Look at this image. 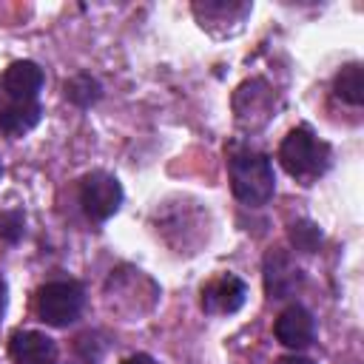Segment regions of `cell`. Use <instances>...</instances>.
<instances>
[{"label":"cell","instance_id":"6da1fadb","mask_svg":"<svg viewBox=\"0 0 364 364\" xmlns=\"http://www.w3.org/2000/svg\"><path fill=\"white\" fill-rule=\"evenodd\" d=\"M228 173H230V191L242 205L259 208L264 205L276 191L273 165L264 154L250 148H230L228 154Z\"/></svg>","mask_w":364,"mask_h":364},{"label":"cell","instance_id":"7a4b0ae2","mask_svg":"<svg viewBox=\"0 0 364 364\" xmlns=\"http://www.w3.org/2000/svg\"><path fill=\"white\" fill-rule=\"evenodd\" d=\"M279 159H282V168L301 179V182H310L316 176H321L330 165V145L324 139H318L310 128H293L282 145H279Z\"/></svg>","mask_w":364,"mask_h":364},{"label":"cell","instance_id":"3957f363","mask_svg":"<svg viewBox=\"0 0 364 364\" xmlns=\"http://www.w3.org/2000/svg\"><path fill=\"white\" fill-rule=\"evenodd\" d=\"M82 301H85V293L77 282L57 279L37 290V316L51 327H65L80 316Z\"/></svg>","mask_w":364,"mask_h":364},{"label":"cell","instance_id":"277c9868","mask_svg":"<svg viewBox=\"0 0 364 364\" xmlns=\"http://www.w3.org/2000/svg\"><path fill=\"white\" fill-rule=\"evenodd\" d=\"M80 205L91 222H105L122 205V185L105 171H91L80 182Z\"/></svg>","mask_w":364,"mask_h":364},{"label":"cell","instance_id":"5b68a950","mask_svg":"<svg viewBox=\"0 0 364 364\" xmlns=\"http://www.w3.org/2000/svg\"><path fill=\"white\" fill-rule=\"evenodd\" d=\"M43 68L31 60H17L6 68L0 80V94L17 102H37L40 88H43Z\"/></svg>","mask_w":364,"mask_h":364},{"label":"cell","instance_id":"8992f818","mask_svg":"<svg viewBox=\"0 0 364 364\" xmlns=\"http://www.w3.org/2000/svg\"><path fill=\"white\" fill-rule=\"evenodd\" d=\"M9 353L14 364H57V344L37 330H14Z\"/></svg>","mask_w":364,"mask_h":364},{"label":"cell","instance_id":"52a82bcc","mask_svg":"<svg viewBox=\"0 0 364 364\" xmlns=\"http://www.w3.org/2000/svg\"><path fill=\"white\" fill-rule=\"evenodd\" d=\"M273 333H276V338H279L284 347H290V350H301V347H307V344L313 341L316 324H313V316H310L307 307H301V304H290V307H284V310L279 313Z\"/></svg>","mask_w":364,"mask_h":364},{"label":"cell","instance_id":"ba28073f","mask_svg":"<svg viewBox=\"0 0 364 364\" xmlns=\"http://www.w3.org/2000/svg\"><path fill=\"white\" fill-rule=\"evenodd\" d=\"M245 296H247V287L239 276H219L213 279L205 290H202V307L208 313H236L242 304H245Z\"/></svg>","mask_w":364,"mask_h":364},{"label":"cell","instance_id":"9c48e42d","mask_svg":"<svg viewBox=\"0 0 364 364\" xmlns=\"http://www.w3.org/2000/svg\"><path fill=\"white\" fill-rule=\"evenodd\" d=\"M40 114H43L40 102H17L0 94V134L17 139L40 122Z\"/></svg>","mask_w":364,"mask_h":364},{"label":"cell","instance_id":"30bf717a","mask_svg":"<svg viewBox=\"0 0 364 364\" xmlns=\"http://www.w3.org/2000/svg\"><path fill=\"white\" fill-rule=\"evenodd\" d=\"M245 97H250L247 105H236V114H239V122H247L250 117V125H253V117L259 114V122L267 119V111H270V88L262 82V80H250L239 88Z\"/></svg>","mask_w":364,"mask_h":364},{"label":"cell","instance_id":"8fae6325","mask_svg":"<svg viewBox=\"0 0 364 364\" xmlns=\"http://www.w3.org/2000/svg\"><path fill=\"white\" fill-rule=\"evenodd\" d=\"M336 97L350 102V105H361L364 102V74H361V65L358 63H350L344 65L338 74H336Z\"/></svg>","mask_w":364,"mask_h":364},{"label":"cell","instance_id":"7c38bea8","mask_svg":"<svg viewBox=\"0 0 364 364\" xmlns=\"http://www.w3.org/2000/svg\"><path fill=\"white\" fill-rule=\"evenodd\" d=\"M65 97L71 102H77V105H91L100 97V82L91 80L88 74H80L71 82H65Z\"/></svg>","mask_w":364,"mask_h":364},{"label":"cell","instance_id":"4fadbf2b","mask_svg":"<svg viewBox=\"0 0 364 364\" xmlns=\"http://www.w3.org/2000/svg\"><path fill=\"white\" fill-rule=\"evenodd\" d=\"M290 239H293L301 250H313V247H316V242L321 239V233H318L310 222H299V225H293V228H290Z\"/></svg>","mask_w":364,"mask_h":364},{"label":"cell","instance_id":"5bb4252c","mask_svg":"<svg viewBox=\"0 0 364 364\" xmlns=\"http://www.w3.org/2000/svg\"><path fill=\"white\" fill-rule=\"evenodd\" d=\"M119 364H156L151 355H145V353H136V355H128L125 361H119Z\"/></svg>","mask_w":364,"mask_h":364},{"label":"cell","instance_id":"9a60e30c","mask_svg":"<svg viewBox=\"0 0 364 364\" xmlns=\"http://www.w3.org/2000/svg\"><path fill=\"white\" fill-rule=\"evenodd\" d=\"M276 364H313V361L304 358V355H282Z\"/></svg>","mask_w":364,"mask_h":364},{"label":"cell","instance_id":"2e32d148","mask_svg":"<svg viewBox=\"0 0 364 364\" xmlns=\"http://www.w3.org/2000/svg\"><path fill=\"white\" fill-rule=\"evenodd\" d=\"M6 299H9V287H6V279L0 276V316H3V310H6Z\"/></svg>","mask_w":364,"mask_h":364}]
</instances>
